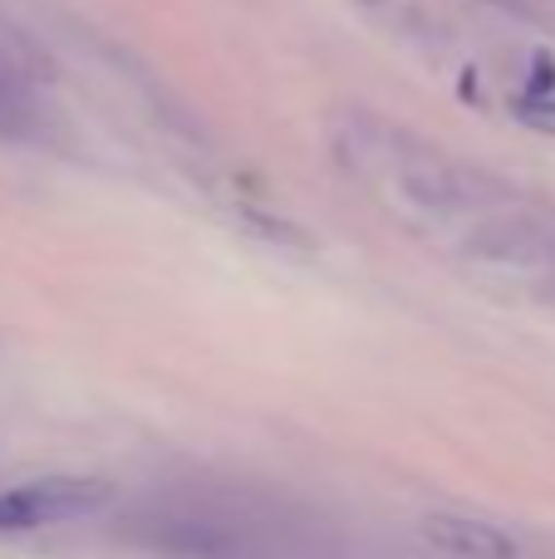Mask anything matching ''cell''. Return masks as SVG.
Masks as SVG:
<instances>
[{
    "label": "cell",
    "instance_id": "1",
    "mask_svg": "<svg viewBox=\"0 0 555 559\" xmlns=\"http://www.w3.org/2000/svg\"><path fill=\"white\" fill-rule=\"evenodd\" d=\"M334 153L403 222L452 226L482 212V197L472 187V177L458 163H448L442 153L423 147L418 138L399 133V128H383L374 118H350L340 128V138H334Z\"/></svg>",
    "mask_w": 555,
    "mask_h": 559
},
{
    "label": "cell",
    "instance_id": "4",
    "mask_svg": "<svg viewBox=\"0 0 555 559\" xmlns=\"http://www.w3.org/2000/svg\"><path fill=\"white\" fill-rule=\"evenodd\" d=\"M418 535L448 559H521V545L501 525L477 515H428L418 521Z\"/></svg>",
    "mask_w": 555,
    "mask_h": 559
},
{
    "label": "cell",
    "instance_id": "3",
    "mask_svg": "<svg viewBox=\"0 0 555 559\" xmlns=\"http://www.w3.org/2000/svg\"><path fill=\"white\" fill-rule=\"evenodd\" d=\"M108 491L98 481H74V476H55V481H29L0 491V531H45V525L84 521V515L104 511Z\"/></svg>",
    "mask_w": 555,
    "mask_h": 559
},
{
    "label": "cell",
    "instance_id": "5",
    "mask_svg": "<svg viewBox=\"0 0 555 559\" xmlns=\"http://www.w3.org/2000/svg\"><path fill=\"white\" fill-rule=\"evenodd\" d=\"M35 123V104H29V88L15 69L0 59V138H20Z\"/></svg>",
    "mask_w": 555,
    "mask_h": 559
},
{
    "label": "cell",
    "instance_id": "6",
    "mask_svg": "<svg viewBox=\"0 0 555 559\" xmlns=\"http://www.w3.org/2000/svg\"><path fill=\"white\" fill-rule=\"evenodd\" d=\"M511 114L527 128H536V133H555V94H517Z\"/></svg>",
    "mask_w": 555,
    "mask_h": 559
},
{
    "label": "cell",
    "instance_id": "2",
    "mask_svg": "<svg viewBox=\"0 0 555 559\" xmlns=\"http://www.w3.org/2000/svg\"><path fill=\"white\" fill-rule=\"evenodd\" d=\"M462 261L497 280H551L555 236L531 222H482L462 241Z\"/></svg>",
    "mask_w": 555,
    "mask_h": 559
}]
</instances>
